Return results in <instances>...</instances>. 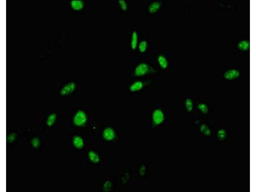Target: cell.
<instances>
[{
  "instance_id": "obj_13",
  "label": "cell",
  "mask_w": 256,
  "mask_h": 192,
  "mask_svg": "<svg viewBox=\"0 0 256 192\" xmlns=\"http://www.w3.org/2000/svg\"><path fill=\"white\" fill-rule=\"evenodd\" d=\"M238 47L240 50H247L249 49L250 47L249 43L247 41H242L238 44Z\"/></svg>"
},
{
  "instance_id": "obj_18",
  "label": "cell",
  "mask_w": 256,
  "mask_h": 192,
  "mask_svg": "<svg viewBox=\"0 0 256 192\" xmlns=\"http://www.w3.org/2000/svg\"><path fill=\"white\" fill-rule=\"evenodd\" d=\"M118 2L121 10L124 11H125L127 10V4L125 1H124V0H120L118 1Z\"/></svg>"
},
{
  "instance_id": "obj_10",
  "label": "cell",
  "mask_w": 256,
  "mask_h": 192,
  "mask_svg": "<svg viewBox=\"0 0 256 192\" xmlns=\"http://www.w3.org/2000/svg\"><path fill=\"white\" fill-rule=\"evenodd\" d=\"M158 61L159 66L162 69H166L168 67V61L165 57L162 55L158 56Z\"/></svg>"
},
{
  "instance_id": "obj_19",
  "label": "cell",
  "mask_w": 256,
  "mask_h": 192,
  "mask_svg": "<svg viewBox=\"0 0 256 192\" xmlns=\"http://www.w3.org/2000/svg\"><path fill=\"white\" fill-rule=\"evenodd\" d=\"M198 107L203 113H206L208 112V109L206 104L204 103L199 104Z\"/></svg>"
},
{
  "instance_id": "obj_17",
  "label": "cell",
  "mask_w": 256,
  "mask_h": 192,
  "mask_svg": "<svg viewBox=\"0 0 256 192\" xmlns=\"http://www.w3.org/2000/svg\"><path fill=\"white\" fill-rule=\"evenodd\" d=\"M185 106L187 111L191 112L193 109V103L192 100L190 98L186 99L185 102Z\"/></svg>"
},
{
  "instance_id": "obj_5",
  "label": "cell",
  "mask_w": 256,
  "mask_h": 192,
  "mask_svg": "<svg viewBox=\"0 0 256 192\" xmlns=\"http://www.w3.org/2000/svg\"><path fill=\"white\" fill-rule=\"evenodd\" d=\"M240 75L239 71L236 69L229 70L226 72L224 75V77L228 80H232L238 78Z\"/></svg>"
},
{
  "instance_id": "obj_3",
  "label": "cell",
  "mask_w": 256,
  "mask_h": 192,
  "mask_svg": "<svg viewBox=\"0 0 256 192\" xmlns=\"http://www.w3.org/2000/svg\"><path fill=\"white\" fill-rule=\"evenodd\" d=\"M152 118L156 124H159L163 122L164 119V114L163 111L158 109L154 110L152 114Z\"/></svg>"
},
{
  "instance_id": "obj_8",
  "label": "cell",
  "mask_w": 256,
  "mask_h": 192,
  "mask_svg": "<svg viewBox=\"0 0 256 192\" xmlns=\"http://www.w3.org/2000/svg\"><path fill=\"white\" fill-rule=\"evenodd\" d=\"M144 86L143 82L141 81H137L134 82L130 86V90L133 92H136L142 89Z\"/></svg>"
},
{
  "instance_id": "obj_4",
  "label": "cell",
  "mask_w": 256,
  "mask_h": 192,
  "mask_svg": "<svg viewBox=\"0 0 256 192\" xmlns=\"http://www.w3.org/2000/svg\"><path fill=\"white\" fill-rule=\"evenodd\" d=\"M75 83L71 82L65 85L60 91V94L62 95H66L73 92L75 89Z\"/></svg>"
},
{
  "instance_id": "obj_12",
  "label": "cell",
  "mask_w": 256,
  "mask_h": 192,
  "mask_svg": "<svg viewBox=\"0 0 256 192\" xmlns=\"http://www.w3.org/2000/svg\"><path fill=\"white\" fill-rule=\"evenodd\" d=\"M73 143L75 146L79 149L83 147L84 145L83 139L79 136H76L74 138Z\"/></svg>"
},
{
  "instance_id": "obj_20",
  "label": "cell",
  "mask_w": 256,
  "mask_h": 192,
  "mask_svg": "<svg viewBox=\"0 0 256 192\" xmlns=\"http://www.w3.org/2000/svg\"><path fill=\"white\" fill-rule=\"evenodd\" d=\"M32 143L33 146L35 148H38L40 145V141L37 138H34L32 140Z\"/></svg>"
},
{
  "instance_id": "obj_6",
  "label": "cell",
  "mask_w": 256,
  "mask_h": 192,
  "mask_svg": "<svg viewBox=\"0 0 256 192\" xmlns=\"http://www.w3.org/2000/svg\"><path fill=\"white\" fill-rule=\"evenodd\" d=\"M70 5L73 10L80 11L84 8V3L81 0H72L71 2Z\"/></svg>"
},
{
  "instance_id": "obj_15",
  "label": "cell",
  "mask_w": 256,
  "mask_h": 192,
  "mask_svg": "<svg viewBox=\"0 0 256 192\" xmlns=\"http://www.w3.org/2000/svg\"><path fill=\"white\" fill-rule=\"evenodd\" d=\"M89 158L90 160L94 163H97L99 161V158L98 155L94 151H90L89 154Z\"/></svg>"
},
{
  "instance_id": "obj_16",
  "label": "cell",
  "mask_w": 256,
  "mask_h": 192,
  "mask_svg": "<svg viewBox=\"0 0 256 192\" xmlns=\"http://www.w3.org/2000/svg\"><path fill=\"white\" fill-rule=\"evenodd\" d=\"M148 44L146 41H141L138 46V49L142 53H144L146 50Z\"/></svg>"
},
{
  "instance_id": "obj_7",
  "label": "cell",
  "mask_w": 256,
  "mask_h": 192,
  "mask_svg": "<svg viewBox=\"0 0 256 192\" xmlns=\"http://www.w3.org/2000/svg\"><path fill=\"white\" fill-rule=\"evenodd\" d=\"M103 136L107 140H111L114 139L115 134L113 129L111 128H107L104 131Z\"/></svg>"
},
{
  "instance_id": "obj_1",
  "label": "cell",
  "mask_w": 256,
  "mask_h": 192,
  "mask_svg": "<svg viewBox=\"0 0 256 192\" xmlns=\"http://www.w3.org/2000/svg\"><path fill=\"white\" fill-rule=\"evenodd\" d=\"M148 64L145 63H142L138 64L134 70V73L137 77L144 76L152 71Z\"/></svg>"
},
{
  "instance_id": "obj_21",
  "label": "cell",
  "mask_w": 256,
  "mask_h": 192,
  "mask_svg": "<svg viewBox=\"0 0 256 192\" xmlns=\"http://www.w3.org/2000/svg\"><path fill=\"white\" fill-rule=\"evenodd\" d=\"M16 137V134L14 133H12L8 137V140L10 142H12L15 140Z\"/></svg>"
},
{
  "instance_id": "obj_11",
  "label": "cell",
  "mask_w": 256,
  "mask_h": 192,
  "mask_svg": "<svg viewBox=\"0 0 256 192\" xmlns=\"http://www.w3.org/2000/svg\"><path fill=\"white\" fill-rule=\"evenodd\" d=\"M138 42V35L136 32L134 31L132 34L131 46L132 49L135 50L137 47Z\"/></svg>"
},
{
  "instance_id": "obj_2",
  "label": "cell",
  "mask_w": 256,
  "mask_h": 192,
  "mask_svg": "<svg viewBox=\"0 0 256 192\" xmlns=\"http://www.w3.org/2000/svg\"><path fill=\"white\" fill-rule=\"evenodd\" d=\"M86 120L87 117L86 113L82 111L77 112L73 119L74 123L78 126H83L86 123Z\"/></svg>"
},
{
  "instance_id": "obj_9",
  "label": "cell",
  "mask_w": 256,
  "mask_h": 192,
  "mask_svg": "<svg viewBox=\"0 0 256 192\" xmlns=\"http://www.w3.org/2000/svg\"><path fill=\"white\" fill-rule=\"evenodd\" d=\"M162 5V2L155 1L151 3L148 8L149 12L151 14H154L157 12L159 9Z\"/></svg>"
},
{
  "instance_id": "obj_14",
  "label": "cell",
  "mask_w": 256,
  "mask_h": 192,
  "mask_svg": "<svg viewBox=\"0 0 256 192\" xmlns=\"http://www.w3.org/2000/svg\"><path fill=\"white\" fill-rule=\"evenodd\" d=\"M56 119V116L55 113H52L48 117L47 120V125L50 126H52L55 123Z\"/></svg>"
}]
</instances>
